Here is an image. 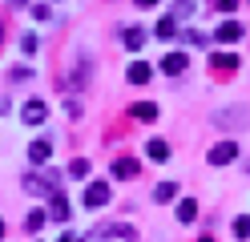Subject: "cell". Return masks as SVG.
I'll return each instance as SVG.
<instances>
[{
    "mask_svg": "<svg viewBox=\"0 0 250 242\" xmlns=\"http://www.w3.org/2000/svg\"><path fill=\"white\" fill-rule=\"evenodd\" d=\"M214 125L222 129H250V105H230V109H214L210 113Z\"/></svg>",
    "mask_w": 250,
    "mask_h": 242,
    "instance_id": "cell-1",
    "label": "cell"
},
{
    "mask_svg": "<svg viewBox=\"0 0 250 242\" xmlns=\"http://www.w3.org/2000/svg\"><path fill=\"white\" fill-rule=\"evenodd\" d=\"M24 194H41V198H44V194H49V198H53V194H57V174L49 170V174H44V177H37V174H24Z\"/></svg>",
    "mask_w": 250,
    "mask_h": 242,
    "instance_id": "cell-2",
    "label": "cell"
},
{
    "mask_svg": "<svg viewBox=\"0 0 250 242\" xmlns=\"http://www.w3.org/2000/svg\"><path fill=\"white\" fill-rule=\"evenodd\" d=\"M109 198H113L109 182H89V190H85V210H101V206H109Z\"/></svg>",
    "mask_w": 250,
    "mask_h": 242,
    "instance_id": "cell-3",
    "label": "cell"
},
{
    "mask_svg": "<svg viewBox=\"0 0 250 242\" xmlns=\"http://www.w3.org/2000/svg\"><path fill=\"white\" fill-rule=\"evenodd\" d=\"M44 117H49V105H44L41 97H33V101L21 109V121H24V125H44Z\"/></svg>",
    "mask_w": 250,
    "mask_h": 242,
    "instance_id": "cell-4",
    "label": "cell"
},
{
    "mask_svg": "<svg viewBox=\"0 0 250 242\" xmlns=\"http://www.w3.org/2000/svg\"><path fill=\"white\" fill-rule=\"evenodd\" d=\"M234 157H238V141H218L206 161L210 166H226V161H234Z\"/></svg>",
    "mask_w": 250,
    "mask_h": 242,
    "instance_id": "cell-5",
    "label": "cell"
},
{
    "mask_svg": "<svg viewBox=\"0 0 250 242\" xmlns=\"http://www.w3.org/2000/svg\"><path fill=\"white\" fill-rule=\"evenodd\" d=\"M242 24L238 21H222V24H218V32H214V41H222V44H238L242 41Z\"/></svg>",
    "mask_w": 250,
    "mask_h": 242,
    "instance_id": "cell-6",
    "label": "cell"
},
{
    "mask_svg": "<svg viewBox=\"0 0 250 242\" xmlns=\"http://www.w3.org/2000/svg\"><path fill=\"white\" fill-rule=\"evenodd\" d=\"M238 65H242L238 53H214V57H210V69H214V73H238Z\"/></svg>",
    "mask_w": 250,
    "mask_h": 242,
    "instance_id": "cell-7",
    "label": "cell"
},
{
    "mask_svg": "<svg viewBox=\"0 0 250 242\" xmlns=\"http://www.w3.org/2000/svg\"><path fill=\"white\" fill-rule=\"evenodd\" d=\"M137 174H142L137 157H117V161H113V177H121V182H133Z\"/></svg>",
    "mask_w": 250,
    "mask_h": 242,
    "instance_id": "cell-8",
    "label": "cell"
},
{
    "mask_svg": "<svg viewBox=\"0 0 250 242\" xmlns=\"http://www.w3.org/2000/svg\"><path fill=\"white\" fill-rule=\"evenodd\" d=\"M186 69H190V57H186V53H166V57H162V73H166V77H169V73L178 77V73H186Z\"/></svg>",
    "mask_w": 250,
    "mask_h": 242,
    "instance_id": "cell-9",
    "label": "cell"
},
{
    "mask_svg": "<svg viewBox=\"0 0 250 242\" xmlns=\"http://www.w3.org/2000/svg\"><path fill=\"white\" fill-rule=\"evenodd\" d=\"M146 154H149V161H169V141L166 137H149L146 141Z\"/></svg>",
    "mask_w": 250,
    "mask_h": 242,
    "instance_id": "cell-10",
    "label": "cell"
},
{
    "mask_svg": "<svg viewBox=\"0 0 250 242\" xmlns=\"http://www.w3.org/2000/svg\"><path fill=\"white\" fill-rule=\"evenodd\" d=\"M149 73H153V69H149L146 61H133L129 69H125V81H133V85H146V81H149Z\"/></svg>",
    "mask_w": 250,
    "mask_h": 242,
    "instance_id": "cell-11",
    "label": "cell"
},
{
    "mask_svg": "<svg viewBox=\"0 0 250 242\" xmlns=\"http://www.w3.org/2000/svg\"><path fill=\"white\" fill-rule=\"evenodd\" d=\"M49 157H53V141H33V145H28V161H37V166H44Z\"/></svg>",
    "mask_w": 250,
    "mask_h": 242,
    "instance_id": "cell-12",
    "label": "cell"
},
{
    "mask_svg": "<svg viewBox=\"0 0 250 242\" xmlns=\"http://www.w3.org/2000/svg\"><path fill=\"white\" fill-rule=\"evenodd\" d=\"M129 113H133V117L137 121H158V105H153V101H137V105H129Z\"/></svg>",
    "mask_w": 250,
    "mask_h": 242,
    "instance_id": "cell-13",
    "label": "cell"
},
{
    "mask_svg": "<svg viewBox=\"0 0 250 242\" xmlns=\"http://www.w3.org/2000/svg\"><path fill=\"white\" fill-rule=\"evenodd\" d=\"M49 218L69 222V202H65V194H53V202H49Z\"/></svg>",
    "mask_w": 250,
    "mask_h": 242,
    "instance_id": "cell-14",
    "label": "cell"
},
{
    "mask_svg": "<svg viewBox=\"0 0 250 242\" xmlns=\"http://www.w3.org/2000/svg\"><path fill=\"white\" fill-rule=\"evenodd\" d=\"M121 37H125V48H133V53H137V48L146 44V28H142V24H133V28H125Z\"/></svg>",
    "mask_w": 250,
    "mask_h": 242,
    "instance_id": "cell-15",
    "label": "cell"
},
{
    "mask_svg": "<svg viewBox=\"0 0 250 242\" xmlns=\"http://www.w3.org/2000/svg\"><path fill=\"white\" fill-rule=\"evenodd\" d=\"M194 218H198V202H194V198H182V202H178V222L190 226Z\"/></svg>",
    "mask_w": 250,
    "mask_h": 242,
    "instance_id": "cell-16",
    "label": "cell"
},
{
    "mask_svg": "<svg viewBox=\"0 0 250 242\" xmlns=\"http://www.w3.org/2000/svg\"><path fill=\"white\" fill-rule=\"evenodd\" d=\"M8 81H12V85H28V81H33V69H28V65H12Z\"/></svg>",
    "mask_w": 250,
    "mask_h": 242,
    "instance_id": "cell-17",
    "label": "cell"
},
{
    "mask_svg": "<svg viewBox=\"0 0 250 242\" xmlns=\"http://www.w3.org/2000/svg\"><path fill=\"white\" fill-rule=\"evenodd\" d=\"M194 12H198L194 0H174V12H169V16H174V21H190Z\"/></svg>",
    "mask_w": 250,
    "mask_h": 242,
    "instance_id": "cell-18",
    "label": "cell"
},
{
    "mask_svg": "<svg viewBox=\"0 0 250 242\" xmlns=\"http://www.w3.org/2000/svg\"><path fill=\"white\" fill-rule=\"evenodd\" d=\"M153 198H158V202H174V198H178V182H162V186H153Z\"/></svg>",
    "mask_w": 250,
    "mask_h": 242,
    "instance_id": "cell-19",
    "label": "cell"
},
{
    "mask_svg": "<svg viewBox=\"0 0 250 242\" xmlns=\"http://www.w3.org/2000/svg\"><path fill=\"white\" fill-rule=\"evenodd\" d=\"M174 32H178V21H174V16H162V21H158V37L162 41H174Z\"/></svg>",
    "mask_w": 250,
    "mask_h": 242,
    "instance_id": "cell-20",
    "label": "cell"
},
{
    "mask_svg": "<svg viewBox=\"0 0 250 242\" xmlns=\"http://www.w3.org/2000/svg\"><path fill=\"white\" fill-rule=\"evenodd\" d=\"M69 177H89V161L85 157H73L69 161Z\"/></svg>",
    "mask_w": 250,
    "mask_h": 242,
    "instance_id": "cell-21",
    "label": "cell"
},
{
    "mask_svg": "<svg viewBox=\"0 0 250 242\" xmlns=\"http://www.w3.org/2000/svg\"><path fill=\"white\" fill-rule=\"evenodd\" d=\"M37 48H41V44H37V37H33V32H24V37H21V53H24V57H33Z\"/></svg>",
    "mask_w": 250,
    "mask_h": 242,
    "instance_id": "cell-22",
    "label": "cell"
},
{
    "mask_svg": "<svg viewBox=\"0 0 250 242\" xmlns=\"http://www.w3.org/2000/svg\"><path fill=\"white\" fill-rule=\"evenodd\" d=\"M44 218H49L44 210H33V214L24 218V226H28V230H41V226H44Z\"/></svg>",
    "mask_w": 250,
    "mask_h": 242,
    "instance_id": "cell-23",
    "label": "cell"
},
{
    "mask_svg": "<svg viewBox=\"0 0 250 242\" xmlns=\"http://www.w3.org/2000/svg\"><path fill=\"white\" fill-rule=\"evenodd\" d=\"M109 234H113V226H97V230H93L85 242H109ZM77 242H81V238H77Z\"/></svg>",
    "mask_w": 250,
    "mask_h": 242,
    "instance_id": "cell-24",
    "label": "cell"
},
{
    "mask_svg": "<svg viewBox=\"0 0 250 242\" xmlns=\"http://www.w3.org/2000/svg\"><path fill=\"white\" fill-rule=\"evenodd\" d=\"M234 234H238V238H250V218H246V214L234 218Z\"/></svg>",
    "mask_w": 250,
    "mask_h": 242,
    "instance_id": "cell-25",
    "label": "cell"
},
{
    "mask_svg": "<svg viewBox=\"0 0 250 242\" xmlns=\"http://www.w3.org/2000/svg\"><path fill=\"white\" fill-rule=\"evenodd\" d=\"M33 16H37L41 24H49V21H53V8H49V4H33Z\"/></svg>",
    "mask_w": 250,
    "mask_h": 242,
    "instance_id": "cell-26",
    "label": "cell"
},
{
    "mask_svg": "<svg viewBox=\"0 0 250 242\" xmlns=\"http://www.w3.org/2000/svg\"><path fill=\"white\" fill-rule=\"evenodd\" d=\"M65 113H69V121H77L85 109H81V101H65Z\"/></svg>",
    "mask_w": 250,
    "mask_h": 242,
    "instance_id": "cell-27",
    "label": "cell"
},
{
    "mask_svg": "<svg viewBox=\"0 0 250 242\" xmlns=\"http://www.w3.org/2000/svg\"><path fill=\"white\" fill-rule=\"evenodd\" d=\"M210 4H214L218 12H234V8H238V0H210Z\"/></svg>",
    "mask_w": 250,
    "mask_h": 242,
    "instance_id": "cell-28",
    "label": "cell"
},
{
    "mask_svg": "<svg viewBox=\"0 0 250 242\" xmlns=\"http://www.w3.org/2000/svg\"><path fill=\"white\" fill-rule=\"evenodd\" d=\"M186 41H190V44H210L206 32H186Z\"/></svg>",
    "mask_w": 250,
    "mask_h": 242,
    "instance_id": "cell-29",
    "label": "cell"
},
{
    "mask_svg": "<svg viewBox=\"0 0 250 242\" xmlns=\"http://www.w3.org/2000/svg\"><path fill=\"white\" fill-rule=\"evenodd\" d=\"M57 242H77V234H73V230H65V234H61Z\"/></svg>",
    "mask_w": 250,
    "mask_h": 242,
    "instance_id": "cell-30",
    "label": "cell"
},
{
    "mask_svg": "<svg viewBox=\"0 0 250 242\" xmlns=\"http://www.w3.org/2000/svg\"><path fill=\"white\" fill-rule=\"evenodd\" d=\"M153 4H158V0H137V8H153Z\"/></svg>",
    "mask_w": 250,
    "mask_h": 242,
    "instance_id": "cell-31",
    "label": "cell"
},
{
    "mask_svg": "<svg viewBox=\"0 0 250 242\" xmlns=\"http://www.w3.org/2000/svg\"><path fill=\"white\" fill-rule=\"evenodd\" d=\"M8 109H12V105L4 101V97H0V117H4V113H8Z\"/></svg>",
    "mask_w": 250,
    "mask_h": 242,
    "instance_id": "cell-32",
    "label": "cell"
},
{
    "mask_svg": "<svg viewBox=\"0 0 250 242\" xmlns=\"http://www.w3.org/2000/svg\"><path fill=\"white\" fill-rule=\"evenodd\" d=\"M8 4H12V8H21V4H28V0H8Z\"/></svg>",
    "mask_w": 250,
    "mask_h": 242,
    "instance_id": "cell-33",
    "label": "cell"
},
{
    "mask_svg": "<svg viewBox=\"0 0 250 242\" xmlns=\"http://www.w3.org/2000/svg\"><path fill=\"white\" fill-rule=\"evenodd\" d=\"M0 238H4V218H0Z\"/></svg>",
    "mask_w": 250,
    "mask_h": 242,
    "instance_id": "cell-34",
    "label": "cell"
},
{
    "mask_svg": "<svg viewBox=\"0 0 250 242\" xmlns=\"http://www.w3.org/2000/svg\"><path fill=\"white\" fill-rule=\"evenodd\" d=\"M202 242H210V238H202Z\"/></svg>",
    "mask_w": 250,
    "mask_h": 242,
    "instance_id": "cell-35",
    "label": "cell"
}]
</instances>
